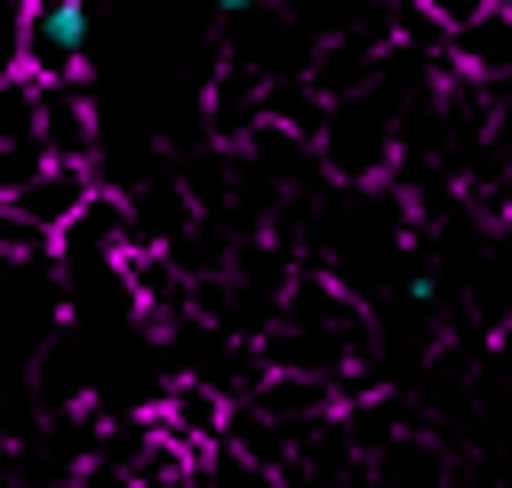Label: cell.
Here are the masks:
<instances>
[{"instance_id": "6da1fadb", "label": "cell", "mask_w": 512, "mask_h": 488, "mask_svg": "<svg viewBox=\"0 0 512 488\" xmlns=\"http://www.w3.org/2000/svg\"><path fill=\"white\" fill-rule=\"evenodd\" d=\"M320 160L336 176H384V160H392V112H376L368 88L360 96H336L320 112Z\"/></svg>"}, {"instance_id": "7a4b0ae2", "label": "cell", "mask_w": 512, "mask_h": 488, "mask_svg": "<svg viewBox=\"0 0 512 488\" xmlns=\"http://www.w3.org/2000/svg\"><path fill=\"white\" fill-rule=\"evenodd\" d=\"M232 408H240V400H232L224 384H208V376H176V384L160 392L152 424H160V432H168L176 448H192V456L208 464V448H216V440L232 432Z\"/></svg>"}, {"instance_id": "3957f363", "label": "cell", "mask_w": 512, "mask_h": 488, "mask_svg": "<svg viewBox=\"0 0 512 488\" xmlns=\"http://www.w3.org/2000/svg\"><path fill=\"white\" fill-rule=\"evenodd\" d=\"M104 192V176H96V160H48L32 184H16V192H0L16 216H32V224H48V232H72L80 216H88V200Z\"/></svg>"}, {"instance_id": "277c9868", "label": "cell", "mask_w": 512, "mask_h": 488, "mask_svg": "<svg viewBox=\"0 0 512 488\" xmlns=\"http://www.w3.org/2000/svg\"><path fill=\"white\" fill-rule=\"evenodd\" d=\"M24 72H40V80H80L88 72V0H40L32 8Z\"/></svg>"}, {"instance_id": "5b68a950", "label": "cell", "mask_w": 512, "mask_h": 488, "mask_svg": "<svg viewBox=\"0 0 512 488\" xmlns=\"http://www.w3.org/2000/svg\"><path fill=\"white\" fill-rule=\"evenodd\" d=\"M40 136L56 144V160H96V104H88V72H80V80H40Z\"/></svg>"}, {"instance_id": "8992f818", "label": "cell", "mask_w": 512, "mask_h": 488, "mask_svg": "<svg viewBox=\"0 0 512 488\" xmlns=\"http://www.w3.org/2000/svg\"><path fill=\"white\" fill-rule=\"evenodd\" d=\"M448 64L464 72V80H512V8H480L472 24H456L448 32Z\"/></svg>"}, {"instance_id": "52a82bcc", "label": "cell", "mask_w": 512, "mask_h": 488, "mask_svg": "<svg viewBox=\"0 0 512 488\" xmlns=\"http://www.w3.org/2000/svg\"><path fill=\"white\" fill-rule=\"evenodd\" d=\"M384 40H392V32H384ZM384 40H376V32H344V40H328V48L312 56V96H320V104L360 96V88L376 80V64H384Z\"/></svg>"}, {"instance_id": "ba28073f", "label": "cell", "mask_w": 512, "mask_h": 488, "mask_svg": "<svg viewBox=\"0 0 512 488\" xmlns=\"http://www.w3.org/2000/svg\"><path fill=\"white\" fill-rule=\"evenodd\" d=\"M416 8H432V16L456 32V24H472V16H480V8H496V0H416Z\"/></svg>"}, {"instance_id": "9c48e42d", "label": "cell", "mask_w": 512, "mask_h": 488, "mask_svg": "<svg viewBox=\"0 0 512 488\" xmlns=\"http://www.w3.org/2000/svg\"><path fill=\"white\" fill-rule=\"evenodd\" d=\"M216 8H224V16H232V8H272V0H216Z\"/></svg>"}, {"instance_id": "30bf717a", "label": "cell", "mask_w": 512, "mask_h": 488, "mask_svg": "<svg viewBox=\"0 0 512 488\" xmlns=\"http://www.w3.org/2000/svg\"><path fill=\"white\" fill-rule=\"evenodd\" d=\"M496 8H512V0H496Z\"/></svg>"}]
</instances>
